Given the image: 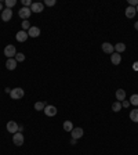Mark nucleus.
Segmentation results:
<instances>
[{"label":"nucleus","instance_id":"nucleus-36","mask_svg":"<svg viewBox=\"0 0 138 155\" xmlns=\"http://www.w3.org/2000/svg\"><path fill=\"white\" fill-rule=\"evenodd\" d=\"M135 10H137V13H138V6H137V7H135Z\"/></svg>","mask_w":138,"mask_h":155},{"label":"nucleus","instance_id":"nucleus-32","mask_svg":"<svg viewBox=\"0 0 138 155\" xmlns=\"http://www.w3.org/2000/svg\"><path fill=\"white\" fill-rule=\"evenodd\" d=\"M18 132H19V133L23 132V126H19V128H18Z\"/></svg>","mask_w":138,"mask_h":155},{"label":"nucleus","instance_id":"nucleus-26","mask_svg":"<svg viewBox=\"0 0 138 155\" xmlns=\"http://www.w3.org/2000/svg\"><path fill=\"white\" fill-rule=\"evenodd\" d=\"M55 3H57L55 0H46V1H44L43 4L47 6V7H53V6H55Z\"/></svg>","mask_w":138,"mask_h":155},{"label":"nucleus","instance_id":"nucleus-4","mask_svg":"<svg viewBox=\"0 0 138 155\" xmlns=\"http://www.w3.org/2000/svg\"><path fill=\"white\" fill-rule=\"evenodd\" d=\"M18 128H19V125L17 122H14V121H9L7 122V132L9 133H13V134L18 133Z\"/></svg>","mask_w":138,"mask_h":155},{"label":"nucleus","instance_id":"nucleus-11","mask_svg":"<svg viewBox=\"0 0 138 155\" xmlns=\"http://www.w3.org/2000/svg\"><path fill=\"white\" fill-rule=\"evenodd\" d=\"M43 10H44L43 3H32V6H31V11L32 13H41Z\"/></svg>","mask_w":138,"mask_h":155},{"label":"nucleus","instance_id":"nucleus-14","mask_svg":"<svg viewBox=\"0 0 138 155\" xmlns=\"http://www.w3.org/2000/svg\"><path fill=\"white\" fill-rule=\"evenodd\" d=\"M28 32L26 31H19V32H17V35H15V39L18 42H26L28 40Z\"/></svg>","mask_w":138,"mask_h":155},{"label":"nucleus","instance_id":"nucleus-27","mask_svg":"<svg viewBox=\"0 0 138 155\" xmlns=\"http://www.w3.org/2000/svg\"><path fill=\"white\" fill-rule=\"evenodd\" d=\"M32 3L33 1H31V0H22V7H29V9H31Z\"/></svg>","mask_w":138,"mask_h":155},{"label":"nucleus","instance_id":"nucleus-12","mask_svg":"<svg viewBox=\"0 0 138 155\" xmlns=\"http://www.w3.org/2000/svg\"><path fill=\"white\" fill-rule=\"evenodd\" d=\"M110 62H112L113 65H119L120 62H122V55L115 51L113 54H110Z\"/></svg>","mask_w":138,"mask_h":155},{"label":"nucleus","instance_id":"nucleus-6","mask_svg":"<svg viewBox=\"0 0 138 155\" xmlns=\"http://www.w3.org/2000/svg\"><path fill=\"white\" fill-rule=\"evenodd\" d=\"M102 51L106 53V54H113L115 53V46L110 44L109 42H105V43H102Z\"/></svg>","mask_w":138,"mask_h":155},{"label":"nucleus","instance_id":"nucleus-30","mask_svg":"<svg viewBox=\"0 0 138 155\" xmlns=\"http://www.w3.org/2000/svg\"><path fill=\"white\" fill-rule=\"evenodd\" d=\"M133 69L134 71H138V62H134L133 64Z\"/></svg>","mask_w":138,"mask_h":155},{"label":"nucleus","instance_id":"nucleus-15","mask_svg":"<svg viewBox=\"0 0 138 155\" xmlns=\"http://www.w3.org/2000/svg\"><path fill=\"white\" fill-rule=\"evenodd\" d=\"M116 100L120 101V103L126 100V91H124V89H117L116 90Z\"/></svg>","mask_w":138,"mask_h":155},{"label":"nucleus","instance_id":"nucleus-16","mask_svg":"<svg viewBox=\"0 0 138 155\" xmlns=\"http://www.w3.org/2000/svg\"><path fill=\"white\" fill-rule=\"evenodd\" d=\"M135 13H137L135 7H131V6H129V7L126 9V17H127V18H133V17H135Z\"/></svg>","mask_w":138,"mask_h":155},{"label":"nucleus","instance_id":"nucleus-34","mask_svg":"<svg viewBox=\"0 0 138 155\" xmlns=\"http://www.w3.org/2000/svg\"><path fill=\"white\" fill-rule=\"evenodd\" d=\"M134 28H135V29H137V31H138V21H137V22H135V24H134Z\"/></svg>","mask_w":138,"mask_h":155},{"label":"nucleus","instance_id":"nucleus-18","mask_svg":"<svg viewBox=\"0 0 138 155\" xmlns=\"http://www.w3.org/2000/svg\"><path fill=\"white\" fill-rule=\"evenodd\" d=\"M64 130L65 132H68V133H70L72 130H73V123L70 122V121H65L64 122Z\"/></svg>","mask_w":138,"mask_h":155},{"label":"nucleus","instance_id":"nucleus-19","mask_svg":"<svg viewBox=\"0 0 138 155\" xmlns=\"http://www.w3.org/2000/svg\"><path fill=\"white\" fill-rule=\"evenodd\" d=\"M44 108H46V103H43V101L35 103V110L36 111H44Z\"/></svg>","mask_w":138,"mask_h":155},{"label":"nucleus","instance_id":"nucleus-8","mask_svg":"<svg viewBox=\"0 0 138 155\" xmlns=\"http://www.w3.org/2000/svg\"><path fill=\"white\" fill-rule=\"evenodd\" d=\"M83 134H84V132H83L82 128H73V130L70 132V136H72V138H75V140L82 138Z\"/></svg>","mask_w":138,"mask_h":155},{"label":"nucleus","instance_id":"nucleus-2","mask_svg":"<svg viewBox=\"0 0 138 155\" xmlns=\"http://www.w3.org/2000/svg\"><path fill=\"white\" fill-rule=\"evenodd\" d=\"M4 55L7 58H14L17 55V49L14 44H7L4 47Z\"/></svg>","mask_w":138,"mask_h":155},{"label":"nucleus","instance_id":"nucleus-13","mask_svg":"<svg viewBox=\"0 0 138 155\" xmlns=\"http://www.w3.org/2000/svg\"><path fill=\"white\" fill-rule=\"evenodd\" d=\"M6 68L9 69V71H14V69L17 68V60L15 58H9L6 61Z\"/></svg>","mask_w":138,"mask_h":155},{"label":"nucleus","instance_id":"nucleus-7","mask_svg":"<svg viewBox=\"0 0 138 155\" xmlns=\"http://www.w3.org/2000/svg\"><path fill=\"white\" fill-rule=\"evenodd\" d=\"M57 108H55L54 105H46V108H44V114L47 115V116H50V118H53V116H55L57 115Z\"/></svg>","mask_w":138,"mask_h":155},{"label":"nucleus","instance_id":"nucleus-23","mask_svg":"<svg viewBox=\"0 0 138 155\" xmlns=\"http://www.w3.org/2000/svg\"><path fill=\"white\" fill-rule=\"evenodd\" d=\"M4 4H6V9H13L17 4V0H6Z\"/></svg>","mask_w":138,"mask_h":155},{"label":"nucleus","instance_id":"nucleus-28","mask_svg":"<svg viewBox=\"0 0 138 155\" xmlns=\"http://www.w3.org/2000/svg\"><path fill=\"white\" fill-rule=\"evenodd\" d=\"M129 4L131 7H137L138 6V0H129Z\"/></svg>","mask_w":138,"mask_h":155},{"label":"nucleus","instance_id":"nucleus-5","mask_svg":"<svg viewBox=\"0 0 138 155\" xmlns=\"http://www.w3.org/2000/svg\"><path fill=\"white\" fill-rule=\"evenodd\" d=\"M31 14H32V11H31V9H29V7H22V9L18 11V15L23 19V21L29 18V17H31Z\"/></svg>","mask_w":138,"mask_h":155},{"label":"nucleus","instance_id":"nucleus-31","mask_svg":"<svg viewBox=\"0 0 138 155\" xmlns=\"http://www.w3.org/2000/svg\"><path fill=\"white\" fill-rule=\"evenodd\" d=\"M70 144H72V146H75V144H76V140H75V138H72V140H70Z\"/></svg>","mask_w":138,"mask_h":155},{"label":"nucleus","instance_id":"nucleus-37","mask_svg":"<svg viewBox=\"0 0 138 155\" xmlns=\"http://www.w3.org/2000/svg\"><path fill=\"white\" fill-rule=\"evenodd\" d=\"M0 19H1V13H0Z\"/></svg>","mask_w":138,"mask_h":155},{"label":"nucleus","instance_id":"nucleus-10","mask_svg":"<svg viewBox=\"0 0 138 155\" xmlns=\"http://www.w3.org/2000/svg\"><path fill=\"white\" fill-rule=\"evenodd\" d=\"M28 36L29 37H39L40 36V28L31 27V29L28 31Z\"/></svg>","mask_w":138,"mask_h":155},{"label":"nucleus","instance_id":"nucleus-24","mask_svg":"<svg viewBox=\"0 0 138 155\" xmlns=\"http://www.w3.org/2000/svg\"><path fill=\"white\" fill-rule=\"evenodd\" d=\"M21 25H22V31H29V29H31V27H32V25H31V22H29V21H28V19H25V21H22V24H21Z\"/></svg>","mask_w":138,"mask_h":155},{"label":"nucleus","instance_id":"nucleus-35","mask_svg":"<svg viewBox=\"0 0 138 155\" xmlns=\"http://www.w3.org/2000/svg\"><path fill=\"white\" fill-rule=\"evenodd\" d=\"M1 10H4V9H3V3L0 1V11H1Z\"/></svg>","mask_w":138,"mask_h":155},{"label":"nucleus","instance_id":"nucleus-17","mask_svg":"<svg viewBox=\"0 0 138 155\" xmlns=\"http://www.w3.org/2000/svg\"><path fill=\"white\" fill-rule=\"evenodd\" d=\"M126 50V44H124V43H122V42H119V43H116L115 44V51L116 53H123V51Z\"/></svg>","mask_w":138,"mask_h":155},{"label":"nucleus","instance_id":"nucleus-20","mask_svg":"<svg viewBox=\"0 0 138 155\" xmlns=\"http://www.w3.org/2000/svg\"><path fill=\"white\" fill-rule=\"evenodd\" d=\"M122 108H123V107H122V103H120V101H115V103L112 104V111H113V112H119Z\"/></svg>","mask_w":138,"mask_h":155},{"label":"nucleus","instance_id":"nucleus-21","mask_svg":"<svg viewBox=\"0 0 138 155\" xmlns=\"http://www.w3.org/2000/svg\"><path fill=\"white\" fill-rule=\"evenodd\" d=\"M130 119H131L133 122H137L138 123V110H137V108L130 112Z\"/></svg>","mask_w":138,"mask_h":155},{"label":"nucleus","instance_id":"nucleus-22","mask_svg":"<svg viewBox=\"0 0 138 155\" xmlns=\"http://www.w3.org/2000/svg\"><path fill=\"white\" fill-rule=\"evenodd\" d=\"M130 104L134 105V107H138V94H133V96L130 97Z\"/></svg>","mask_w":138,"mask_h":155},{"label":"nucleus","instance_id":"nucleus-9","mask_svg":"<svg viewBox=\"0 0 138 155\" xmlns=\"http://www.w3.org/2000/svg\"><path fill=\"white\" fill-rule=\"evenodd\" d=\"M13 17V10L11 9H4L3 10V13H1V19L4 21V22H9L10 19Z\"/></svg>","mask_w":138,"mask_h":155},{"label":"nucleus","instance_id":"nucleus-25","mask_svg":"<svg viewBox=\"0 0 138 155\" xmlns=\"http://www.w3.org/2000/svg\"><path fill=\"white\" fill-rule=\"evenodd\" d=\"M14 58L17 60V62H22V61H25V54H22V53H17V55H15Z\"/></svg>","mask_w":138,"mask_h":155},{"label":"nucleus","instance_id":"nucleus-29","mask_svg":"<svg viewBox=\"0 0 138 155\" xmlns=\"http://www.w3.org/2000/svg\"><path fill=\"white\" fill-rule=\"evenodd\" d=\"M130 101H127V100H124V101H122V107H123V108H127V107H130Z\"/></svg>","mask_w":138,"mask_h":155},{"label":"nucleus","instance_id":"nucleus-33","mask_svg":"<svg viewBox=\"0 0 138 155\" xmlns=\"http://www.w3.org/2000/svg\"><path fill=\"white\" fill-rule=\"evenodd\" d=\"M6 93H9V94H10V93H11V89H10V87H7V89H6Z\"/></svg>","mask_w":138,"mask_h":155},{"label":"nucleus","instance_id":"nucleus-3","mask_svg":"<svg viewBox=\"0 0 138 155\" xmlns=\"http://www.w3.org/2000/svg\"><path fill=\"white\" fill-rule=\"evenodd\" d=\"M23 141H25V137H23L22 133H15V134H13V143L15 144L17 147H21L23 144Z\"/></svg>","mask_w":138,"mask_h":155},{"label":"nucleus","instance_id":"nucleus-1","mask_svg":"<svg viewBox=\"0 0 138 155\" xmlns=\"http://www.w3.org/2000/svg\"><path fill=\"white\" fill-rule=\"evenodd\" d=\"M10 96H11L13 100H21V98L25 96V91H23V89H21V87H15V89H11Z\"/></svg>","mask_w":138,"mask_h":155}]
</instances>
